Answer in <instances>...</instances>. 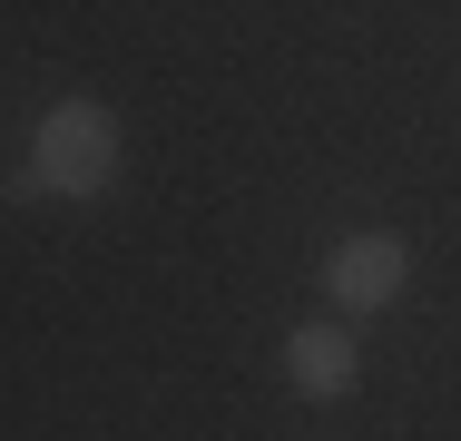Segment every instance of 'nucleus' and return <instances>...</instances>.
<instances>
[{"label": "nucleus", "mask_w": 461, "mask_h": 441, "mask_svg": "<svg viewBox=\"0 0 461 441\" xmlns=\"http://www.w3.org/2000/svg\"><path fill=\"white\" fill-rule=\"evenodd\" d=\"M108 176H118V118H108L98 98L40 108V128H30V186H50V196H98Z\"/></svg>", "instance_id": "1"}, {"label": "nucleus", "mask_w": 461, "mask_h": 441, "mask_svg": "<svg viewBox=\"0 0 461 441\" xmlns=\"http://www.w3.org/2000/svg\"><path fill=\"white\" fill-rule=\"evenodd\" d=\"M402 274H412L402 236H344V246L324 256V294H334L344 314H383V304L402 294Z\"/></svg>", "instance_id": "2"}, {"label": "nucleus", "mask_w": 461, "mask_h": 441, "mask_svg": "<svg viewBox=\"0 0 461 441\" xmlns=\"http://www.w3.org/2000/svg\"><path fill=\"white\" fill-rule=\"evenodd\" d=\"M354 363H364V353H354L344 324H294V334H285V382H294L304 402H344V392H354Z\"/></svg>", "instance_id": "3"}]
</instances>
